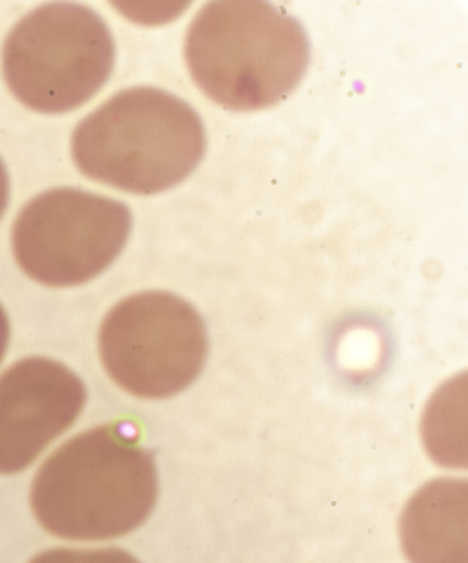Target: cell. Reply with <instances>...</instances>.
Here are the masks:
<instances>
[{
	"label": "cell",
	"instance_id": "cell-1",
	"mask_svg": "<svg viewBox=\"0 0 468 563\" xmlns=\"http://www.w3.org/2000/svg\"><path fill=\"white\" fill-rule=\"evenodd\" d=\"M158 472L121 422L79 433L55 450L33 479V515L44 531L74 542L114 540L147 521Z\"/></svg>",
	"mask_w": 468,
	"mask_h": 563
},
{
	"label": "cell",
	"instance_id": "cell-2",
	"mask_svg": "<svg viewBox=\"0 0 468 563\" xmlns=\"http://www.w3.org/2000/svg\"><path fill=\"white\" fill-rule=\"evenodd\" d=\"M189 74L208 98L233 112L269 109L288 98L310 65V38L269 2H209L186 35Z\"/></svg>",
	"mask_w": 468,
	"mask_h": 563
},
{
	"label": "cell",
	"instance_id": "cell-3",
	"mask_svg": "<svg viewBox=\"0 0 468 563\" xmlns=\"http://www.w3.org/2000/svg\"><path fill=\"white\" fill-rule=\"evenodd\" d=\"M205 146L197 110L153 87L115 93L71 136V156L85 176L142 196L159 195L189 178Z\"/></svg>",
	"mask_w": 468,
	"mask_h": 563
},
{
	"label": "cell",
	"instance_id": "cell-4",
	"mask_svg": "<svg viewBox=\"0 0 468 563\" xmlns=\"http://www.w3.org/2000/svg\"><path fill=\"white\" fill-rule=\"evenodd\" d=\"M114 35L103 16L74 2L44 4L5 38L2 70L27 109L65 114L88 103L112 76Z\"/></svg>",
	"mask_w": 468,
	"mask_h": 563
},
{
	"label": "cell",
	"instance_id": "cell-5",
	"mask_svg": "<svg viewBox=\"0 0 468 563\" xmlns=\"http://www.w3.org/2000/svg\"><path fill=\"white\" fill-rule=\"evenodd\" d=\"M208 328L175 292L143 291L115 303L99 330V355L115 385L142 399L186 390L208 361Z\"/></svg>",
	"mask_w": 468,
	"mask_h": 563
},
{
	"label": "cell",
	"instance_id": "cell-6",
	"mask_svg": "<svg viewBox=\"0 0 468 563\" xmlns=\"http://www.w3.org/2000/svg\"><path fill=\"white\" fill-rule=\"evenodd\" d=\"M132 212L125 203L81 189L46 190L13 223V253L27 277L49 287L81 286L125 250Z\"/></svg>",
	"mask_w": 468,
	"mask_h": 563
},
{
	"label": "cell",
	"instance_id": "cell-7",
	"mask_svg": "<svg viewBox=\"0 0 468 563\" xmlns=\"http://www.w3.org/2000/svg\"><path fill=\"white\" fill-rule=\"evenodd\" d=\"M87 388L65 364L30 357L0 375V474H19L81 416Z\"/></svg>",
	"mask_w": 468,
	"mask_h": 563
},
{
	"label": "cell",
	"instance_id": "cell-8",
	"mask_svg": "<svg viewBox=\"0 0 468 563\" xmlns=\"http://www.w3.org/2000/svg\"><path fill=\"white\" fill-rule=\"evenodd\" d=\"M468 483L436 479L415 493L401 518L410 563H468Z\"/></svg>",
	"mask_w": 468,
	"mask_h": 563
},
{
	"label": "cell",
	"instance_id": "cell-9",
	"mask_svg": "<svg viewBox=\"0 0 468 563\" xmlns=\"http://www.w3.org/2000/svg\"><path fill=\"white\" fill-rule=\"evenodd\" d=\"M30 563H140L123 549H52Z\"/></svg>",
	"mask_w": 468,
	"mask_h": 563
},
{
	"label": "cell",
	"instance_id": "cell-10",
	"mask_svg": "<svg viewBox=\"0 0 468 563\" xmlns=\"http://www.w3.org/2000/svg\"><path fill=\"white\" fill-rule=\"evenodd\" d=\"M8 198H10V179H8L4 163L0 159V218L8 207Z\"/></svg>",
	"mask_w": 468,
	"mask_h": 563
},
{
	"label": "cell",
	"instance_id": "cell-11",
	"mask_svg": "<svg viewBox=\"0 0 468 563\" xmlns=\"http://www.w3.org/2000/svg\"><path fill=\"white\" fill-rule=\"evenodd\" d=\"M8 342H10V322H8L4 308L0 306V363H2L5 350H8Z\"/></svg>",
	"mask_w": 468,
	"mask_h": 563
}]
</instances>
